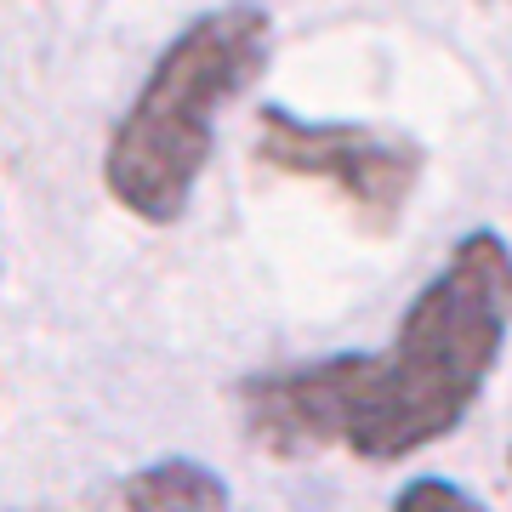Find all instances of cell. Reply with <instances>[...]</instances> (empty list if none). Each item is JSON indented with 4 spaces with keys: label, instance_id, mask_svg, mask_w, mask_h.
Instances as JSON below:
<instances>
[{
    "label": "cell",
    "instance_id": "6da1fadb",
    "mask_svg": "<svg viewBox=\"0 0 512 512\" xmlns=\"http://www.w3.org/2000/svg\"><path fill=\"white\" fill-rule=\"evenodd\" d=\"M512 336V245L473 228L404 308L387 353L319 359L336 444L359 461H404L456 433Z\"/></svg>",
    "mask_w": 512,
    "mask_h": 512
},
{
    "label": "cell",
    "instance_id": "7a4b0ae2",
    "mask_svg": "<svg viewBox=\"0 0 512 512\" xmlns=\"http://www.w3.org/2000/svg\"><path fill=\"white\" fill-rule=\"evenodd\" d=\"M274 52V18L256 0L211 6L165 40L148 80L114 120L103 148V188L137 222L171 228L188 211L217 148V109L234 103Z\"/></svg>",
    "mask_w": 512,
    "mask_h": 512
},
{
    "label": "cell",
    "instance_id": "3957f363",
    "mask_svg": "<svg viewBox=\"0 0 512 512\" xmlns=\"http://www.w3.org/2000/svg\"><path fill=\"white\" fill-rule=\"evenodd\" d=\"M256 160L279 177L336 188L365 228L387 234L416 194L427 154L404 131L353 126V120H302V114L268 103L256 114Z\"/></svg>",
    "mask_w": 512,
    "mask_h": 512
},
{
    "label": "cell",
    "instance_id": "277c9868",
    "mask_svg": "<svg viewBox=\"0 0 512 512\" xmlns=\"http://www.w3.org/2000/svg\"><path fill=\"white\" fill-rule=\"evenodd\" d=\"M120 512H228V484L205 461L171 456L120 484Z\"/></svg>",
    "mask_w": 512,
    "mask_h": 512
},
{
    "label": "cell",
    "instance_id": "5b68a950",
    "mask_svg": "<svg viewBox=\"0 0 512 512\" xmlns=\"http://www.w3.org/2000/svg\"><path fill=\"white\" fill-rule=\"evenodd\" d=\"M387 512H484V507H478L461 484H450V478H410V484L393 495Z\"/></svg>",
    "mask_w": 512,
    "mask_h": 512
},
{
    "label": "cell",
    "instance_id": "8992f818",
    "mask_svg": "<svg viewBox=\"0 0 512 512\" xmlns=\"http://www.w3.org/2000/svg\"><path fill=\"white\" fill-rule=\"evenodd\" d=\"M507 467H512V450H507Z\"/></svg>",
    "mask_w": 512,
    "mask_h": 512
}]
</instances>
